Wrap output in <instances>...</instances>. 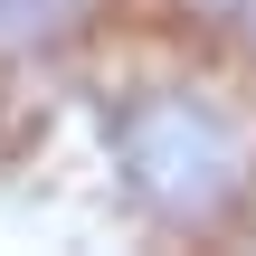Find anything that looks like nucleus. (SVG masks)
Instances as JSON below:
<instances>
[{
  "label": "nucleus",
  "mask_w": 256,
  "mask_h": 256,
  "mask_svg": "<svg viewBox=\"0 0 256 256\" xmlns=\"http://www.w3.org/2000/svg\"><path fill=\"white\" fill-rule=\"evenodd\" d=\"M0 19H10V0H0Z\"/></svg>",
  "instance_id": "nucleus-3"
},
{
  "label": "nucleus",
  "mask_w": 256,
  "mask_h": 256,
  "mask_svg": "<svg viewBox=\"0 0 256 256\" xmlns=\"http://www.w3.org/2000/svg\"><path fill=\"white\" fill-rule=\"evenodd\" d=\"M171 19L209 48V57H238L256 66V0H171Z\"/></svg>",
  "instance_id": "nucleus-2"
},
{
  "label": "nucleus",
  "mask_w": 256,
  "mask_h": 256,
  "mask_svg": "<svg viewBox=\"0 0 256 256\" xmlns=\"http://www.w3.org/2000/svg\"><path fill=\"white\" fill-rule=\"evenodd\" d=\"M95 152L104 190L162 238L256 228V66L209 48L133 66L95 104Z\"/></svg>",
  "instance_id": "nucleus-1"
}]
</instances>
